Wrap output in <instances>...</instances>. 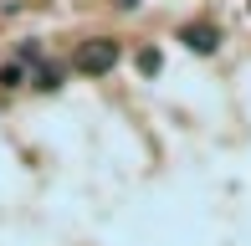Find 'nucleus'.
I'll return each mask as SVG.
<instances>
[{
    "label": "nucleus",
    "mask_w": 251,
    "mask_h": 246,
    "mask_svg": "<svg viewBox=\"0 0 251 246\" xmlns=\"http://www.w3.org/2000/svg\"><path fill=\"white\" fill-rule=\"evenodd\" d=\"M113 67H118V41H108V36L87 41V47L77 51V72H87V77H108Z\"/></svg>",
    "instance_id": "obj_1"
},
{
    "label": "nucleus",
    "mask_w": 251,
    "mask_h": 246,
    "mask_svg": "<svg viewBox=\"0 0 251 246\" xmlns=\"http://www.w3.org/2000/svg\"><path fill=\"white\" fill-rule=\"evenodd\" d=\"M179 41H185L190 51H200V57H210V51L221 47V31H215V26H205V21H190V26L179 31Z\"/></svg>",
    "instance_id": "obj_2"
},
{
    "label": "nucleus",
    "mask_w": 251,
    "mask_h": 246,
    "mask_svg": "<svg viewBox=\"0 0 251 246\" xmlns=\"http://www.w3.org/2000/svg\"><path fill=\"white\" fill-rule=\"evenodd\" d=\"M36 87H41V93H56V87H62V67H41V72H36Z\"/></svg>",
    "instance_id": "obj_3"
},
{
    "label": "nucleus",
    "mask_w": 251,
    "mask_h": 246,
    "mask_svg": "<svg viewBox=\"0 0 251 246\" xmlns=\"http://www.w3.org/2000/svg\"><path fill=\"white\" fill-rule=\"evenodd\" d=\"M0 82H5V87L26 82V67H21V62H5V67H0Z\"/></svg>",
    "instance_id": "obj_4"
},
{
    "label": "nucleus",
    "mask_w": 251,
    "mask_h": 246,
    "mask_svg": "<svg viewBox=\"0 0 251 246\" xmlns=\"http://www.w3.org/2000/svg\"><path fill=\"white\" fill-rule=\"evenodd\" d=\"M139 72H144V77H154V72H159V51H154V47H144V51H139Z\"/></svg>",
    "instance_id": "obj_5"
}]
</instances>
